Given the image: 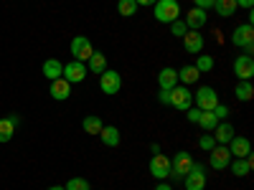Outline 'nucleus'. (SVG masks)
<instances>
[{"mask_svg":"<svg viewBox=\"0 0 254 190\" xmlns=\"http://www.w3.org/2000/svg\"><path fill=\"white\" fill-rule=\"evenodd\" d=\"M214 140H216V144H229V140L234 137V124L231 122H219L216 127H214Z\"/></svg>","mask_w":254,"mask_h":190,"instance_id":"nucleus-21","label":"nucleus"},{"mask_svg":"<svg viewBox=\"0 0 254 190\" xmlns=\"http://www.w3.org/2000/svg\"><path fill=\"white\" fill-rule=\"evenodd\" d=\"M181 15V5L178 0H158L155 3V20L158 23H173Z\"/></svg>","mask_w":254,"mask_h":190,"instance_id":"nucleus-3","label":"nucleus"},{"mask_svg":"<svg viewBox=\"0 0 254 190\" xmlns=\"http://www.w3.org/2000/svg\"><path fill=\"white\" fill-rule=\"evenodd\" d=\"M51 96L56 99V101H64V99H69L71 96V84L66 81V79H56V81H51Z\"/></svg>","mask_w":254,"mask_h":190,"instance_id":"nucleus-17","label":"nucleus"},{"mask_svg":"<svg viewBox=\"0 0 254 190\" xmlns=\"http://www.w3.org/2000/svg\"><path fill=\"white\" fill-rule=\"evenodd\" d=\"M64 79H66L69 84H81L84 79H87V63L84 61H69L64 63Z\"/></svg>","mask_w":254,"mask_h":190,"instance_id":"nucleus-9","label":"nucleus"},{"mask_svg":"<svg viewBox=\"0 0 254 190\" xmlns=\"http://www.w3.org/2000/svg\"><path fill=\"white\" fill-rule=\"evenodd\" d=\"M92 53H94V48H92V41L87 36H76L71 41V56H74V61H84V63H87Z\"/></svg>","mask_w":254,"mask_h":190,"instance_id":"nucleus-10","label":"nucleus"},{"mask_svg":"<svg viewBox=\"0 0 254 190\" xmlns=\"http://www.w3.org/2000/svg\"><path fill=\"white\" fill-rule=\"evenodd\" d=\"M135 3H137V5H155L158 0H135Z\"/></svg>","mask_w":254,"mask_h":190,"instance_id":"nucleus-39","label":"nucleus"},{"mask_svg":"<svg viewBox=\"0 0 254 190\" xmlns=\"http://www.w3.org/2000/svg\"><path fill=\"white\" fill-rule=\"evenodd\" d=\"M178 84V71L176 69H171V66H165L160 74H158V87L160 89H165V92H171L173 87Z\"/></svg>","mask_w":254,"mask_h":190,"instance_id":"nucleus-18","label":"nucleus"},{"mask_svg":"<svg viewBox=\"0 0 254 190\" xmlns=\"http://www.w3.org/2000/svg\"><path fill=\"white\" fill-rule=\"evenodd\" d=\"M87 71H94V74H102L107 71V56H104L102 51H94L87 61Z\"/></svg>","mask_w":254,"mask_h":190,"instance_id":"nucleus-23","label":"nucleus"},{"mask_svg":"<svg viewBox=\"0 0 254 190\" xmlns=\"http://www.w3.org/2000/svg\"><path fill=\"white\" fill-rule=\"evenodd\" d=\"M206 20H208L206 10H201V8H193V10H188V15H186V20H183V23L188 26V31H198L201 26H206Z\"/></svg>","mask_w":254,"mask_h":190,"instance_id":"nucleus-16","label":"nucleus"},{"mask_svg":"<svg viewBox=\"0 0 254 190\" xmlns=\"http://www.w3.org/2000/svg\"><path fill=\"white\" fill-rule=\"evenodd\" d=\"M150 150H153V155H158V152H160V144H158V142H153V144H150Z\"/></svg>","mask_w":254,"mask_h":190,"instance_id":"nucleus-40","label":"nucleus"},{"mask_svg":"<svg viewBox=\"0 0 254 190\" xmlns=\"http://www.w3.org/2000/svg\"><path fill=\"white\" fill-rule=\"evenodd\" d=\"M61 74H64V63H61L59 58H49V61H44V76H46L49 81L61 79Z\"/></svg>","mask_w":254,"mask_h":190,"instance_id":"nucleus-22","label":"nucleus"},{"mask_svg":"<svg viewBox=\"0 0 254 190\" xmlns=\"http://www.w3.org/2000/svg\"><path fill=\"white\" fill-rule=\"evenodd\" d=\"M231 44L239 46V48H244L247 56H252V51H254V28H252V23L237 26L234 33H231Z\"/></svg>","mask_w":254,"mask_h":190,"instance_id":"nucleus-1","label":"nucleus"},{"mask_svg":"<svg viewBox=\"0 0 254 190\" xmlns=\"http://www.w3.org/2000/svg\"><path fill=\"white\" fill-rule=\"evenodd\" d=\"M155 190H173L171 185H168L165 180H158V185H155Z\"/></svg>","mask_w":254,"mask_h":190,"instance_id":"nucleus-38","label":"nucleus"},{"mask_svg":"<svg viewBox=\"0 0 254 190\" xmlns=\"http://www.w3.org/2000/svg\"><path fill=\"white\" fill-rule=\"evenodd\" d=\"M231 162V152L226 144H216L214 150H208V165L214 167V170H226Z\"/></svg>","mask_w":254,"mask_h":190,"instance_id":"nucleus-8","label":"nucleus"},{"mask_svg":"<svg viewBox=\"0 0 254 190\" xmlns=\"http://www.w3.org/2000/svg\"><path fill=\"white\" fill-rule=\"evenodd\" d=\"M198 147H201V150H214V147H216V140L214 137H211V135H203L201 140H198Z\"/></svg>","mask_w":254,"mask_h":190,"instance_id":"nucleus-33","label":"nucleus"},{"mask_svg":"<svg viewBox=\"0 0 254 190\" xmlns=\"http://www.w3.org/2000/svg\"><path fill=\"white\" fill-rule=\"evenodd\" d=\"M97 137H99L104 144H107V147H117L120 140H122V137H120V130H117L115 124H104V127H102V132H99Z\"/></svg>","mask_w":254,"mask_h":190,"instance_id":"nucleus-20","label":"nucleus"},{"mask_svg":"<svg viewBox=\"0 0 254 190\" xmlns=\"http://www.w3.org/2000/svg\"><path fill=\"white\" fill-rule=\"evenodd\" d=\"M49 190H66V188H64V185H54V188H49Z\"/></svg>","mask_w":254,"mask_h":190,"instance_id":"nucleus-41","label":"nucleus"},{"mask_svg":"<svg viewBox=\"0 0 254 190\" xmlns=\"http://www.w3.org/2000/svg\"><path fill=\"white\" fill-rule=\"evenodd\" d=\"M64 188H66V190H92L89 188V180H84V178H71Z\"/></svg>","mask_w":254,"mask_h":190,"instance_id":"nucleus-31","label":"nucleus"},{"mask_svg":"<svg viewBox=\"0 0 254 190\" xmlns=\"http://www.w3.org/2000/svg\"><path fill=\"white\" fill-rule=\"evenodd\" d=\"M158 101H160V104H165V107H171V94H168L165 89H160V94H158Z\"/></svg>","mask_w":254,"mask_h":190,"instance_id":"nucleus-35","label":"nucleus"},{"mask_svg":"<svg viewBox=\"0 0 254 190\" xmlns=\"http://www.w3.org/2000/svg\"><path fill=\"white\" fill-rule=\"evenodd\" d=\"M99 89L104 92V94H110V96H115L120 89H122V76L117 74V71H102L99 74Z\"/></svg>","mask_w":254,"mask_h":190,"instance_id":"nucleus-7","label":"nucleus"},{"mask_svg":"<svg viewBox=\"0 0 254 190\" xmlns=\"http://www.w3.org/2000/svg\"><path fill=\"white\" fill-rule=\"evenodd\" d=\"M214 8H216V13L221 18H231V15L237 13V0H216Z\"/></svg>","mask_w":254,"mask_h":190,"instance_id":"nucleus-26","label":"nucleus"},{"mask_svg":"<svg viewBox=\"0 0 254 190\" xmlns=\"http://www.w3.org/2000/svg\"><path fill=\"white\" fill-rule=\"evenodd\" d=\"M234 94H237V99H239V101H249V99L254 96V87H252V81H239V84H237V89H234Z\"/></svg>","mask_w":254,"mask_h":190,"instance_id":"nucleus-27","label":"nucleus"},{"mask_svg":"<svg viewBox=\"0 0 254 190\" xmlns=\"http://www.w3.org/2000/svg\"><path fill=\"white\" fill-rule=\"evenodd\" d=\"M196 124L201 127L203 132H214V127L219 124V119H216V114H214V112H198Z\"/></svg>","mask_w":254,"mask_h":190,"instance_id":"nucleus-24","label":"nucleus"},{"mask_svg":"<svg viewBox=\"0 0 254 190\" xmlns=\"http://www.w3.org/2000/svg\"><path fill=\"white\" fill-rule=\"evenodd\" d=\"M196 3V8H201V10H208V8H214V3L216 0H193Z\"/></svg>","mask_w":254,"mask_h":190,"instance_id":"nucleus-34","label":"nucleus"},{"mask_svg":"<svg viewBox=\"0 0 254 190\" xmlns=\"http://www.w3.org/2000/svg\"><path fill=\"white\" fill-rule=\"evenodd\" d=\"M193 66H196L201 74H208L211 69H214V58H211V56H201V53H198V61L193 63Z\"/></svg>","mask_w":254,"mask_h":190,"instance_id":"nucleus-30","label":"nucleus"},{"mask_svg":"<svg viewBox=\"0 0 254 190\" xmlns=\"http://www.w3.org/2000/svg\"><path fill=\"white\" fill-rule=\"evenodd\" d=\"M117 10H120V15L130 18V15L137 13V3L135 0H117Z\"/></svg>","mask_w":254,"mask_h":190,"instance_id":"nucleus-29","label":"nucleus"},{"mask_svg":"<svg viewBox=\"0 0 254 190\" xmlns=\"http://www.w3.org/2000/svg\"><path fill=\"white\" fill-rule=\"evenodd\" d=\"M252 5H254V0H237V8H247V10H252Z\"/></svg>","mask_w":254,"mask_h":190,"instance_id":"nucleus-36","label":"nucleus"},{"mask_svg":"<svg viewBox=\"0 0 254 190\" xmlns=\"http://www.w3.org/2000/svg\"><path fill=\"white\" fill-rule=\"evenodd\" d=\"M81 127H84V132H89V135H99L104 124H102V119H99V117H84Z\"/></svg>","mask_w":254,"mask_h":190,"instance_id":"nucleus-28","label":"nucleus"},{"mask_svg":"<svg viewBox=\"0 0 254 190\" xmlns=\"http://www.w3.org/2000/svg\"><path fill=\"white\" fill-rule=\"evenodd\" d=\"M193 101L198 104L201 112H211L219 104V96H216V92L211 87H198V94H193Z\"/></svg>","mask_w":254,"mask_h":190,"instance_id":"nucleus-11","label":"nucleus"},{"mask_svg":"<svg viewBox=\"0 0 254 190\" xmlns=\"http://www.w3.org/2000/svg\"><path fill=\"white\" fill-rule=\"evenodd\" d=\"M171 33H173V36H178V38H183V36L188 33V26L178 18V20H173V23H171Z\"/></svg>","mask_w":254,"mask_h":190,"instance_id":"nucleus-32","label":"nucleus"},{"mask_svg":"<svg viewBox=\"0 0 254 190\" xmlns=\"http://www.w3.org/2000/svg\"><path fill=\"white\" fill-rule=\"evenodd\" d=\"M252 155H247V157H231V162H229V167H231V173H234L237 178H247L249 173H252Z\"/></svg>","mask_w":254,"mask_h":190,"instance_id":"nucleus-14","label":"nucleus"},{"mask_svg":"<svg viewBox=\"0 0 254 190\" xmlns=\"http://www.w3.org/2000/svg\"><path fill=\"white\" fill-rule=\"evenodd\" d=\"M15 127H18V117H3L0 119V142H10V137L15 135Z\"/></svg>","mask_w":254,"mask_h":190,"instance_id":"nucleus-19","label":"nucleus"},{"mask_svg":"<svg viewBox=\"0 0 254 190\" xmlns=\"http://www.w3.org/2000/svg\"><path fill=\"white\" fill-rule=\"evenodd\" d=\"M198 76H201V71L193 66V63H188V66H183V69L178 71V81H181V84H196Z\"/></svg>","mask_w":254,"mask_h":190,"instance_id":"nucleus-25","label":"nucleus"},{"mask_svg":"<svg viewBox=\"0 0 254 190\" xmlns=\"http://www.w3.org/2000/svg\"><path fill=\"white\" fill-rule=\"evenodd\" d=\"M234 74L239 81H249L254 76V58L252 56H239L234 61Z\"/></svg>","mask_w":254,"mask_h":190,"instance_id":"nucleus-12","label":"nucleus"},{"mask_svg":"<svg viewBox=\"0 0 254 190\" xmlns=\"http://www.w3.org/2000/svg\"><path fill=\"white\" fill-rule=\"evenodd\" d=\"M147 170H150V175L155 180H168V175H171V157L165 155H153L150 157V165H147Z\"/></svg>","mask_w":254,"mask_h":190,"instance_id":"nucleus-6","label":"nucleus"},{"mask_svg":"<svg viewBox=\"0 0 254 190\" xmlns=\"http://www.w3.org/2000/svg\"><path fill=\"white\" fill-rule=\"evenodd\" d=\"M183 46H186V51L188 53H201L203 51V36L198 33V31H188L186 36H183Z\"/></svg>","mask_w":254,"mask_h":190,"instance_id":"nucleus-15","label":"nucleus"},{"mask_svg":"<svg viewBox=\"0 0 254 190\" xmlns=\"http://www.w3.org/2000/svg\"><path fill=\"white\" fill-rule=\"evenodd\" d=\"M168 94H171V107H176L181 112H188L190 104H193V94H190L186 87H181V84H176Z\"/></svg>","mask_w":254,"mask_h":190,"instance_id":"nucleus-5","label":"nucleus"},{"mask_svg":"<svg viewBox=\"0 0 254 190\" xmlns=\"http://www.w3.org/2000/svg\"><path fill=\"white\" fill-rule=\"evenodd\" d=\"M193 157H190V152H186V150H181V152H176L173 155V160H171V175L168 178H173V180H183L186 175H188V170L193 167Z\"/></svg>","mask_w":254,"mask_h":190,"instance_id":"nucleus-2","label":"nucleus"},{"mask_svg":"<svg viewBox=\"0 0 254 190\" xmlns=\"http://www.w3.org/2000/svg\"><path fill=\"white\" fill-rule=\"evenodd\" d=\"M229 152H231V157H247V155H252V142L247 140V137H231L229 140Z\"/></svg>","mask_w":254,"mask_h":190,"instance_id":"nucleus-13","label":"nucleus"},{"mask_svg":"<svg viewBox=\"0 0 254 190\" xmlns=\"http://www.w3.org/2000/svg\"><path fill=\"white\" fill-rule=\"evenodd\" d=\"M198 112H201V109H188V122H193V124H196V119H198Z\"/></svg>","mask_w":254,"mask_h":190,"instance_id":"nucleus-37","label":"nucleus"},{"mask_svg":"<svg viewBox=\"0 0 254 190\" xmlns=\"http://www.w3.org/2000/svg\"><path fill=\"white\" fill-rule=\"evenodd\" d=\"M183 183H186V190H203L206 188V167L201 162H193V167L188 170Z\"/></svg>","mask_w":254,"mask_h":190,"instance_id":"nucleus-4","label":"nucleus"}]
</instances>
